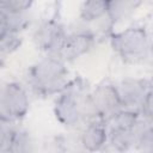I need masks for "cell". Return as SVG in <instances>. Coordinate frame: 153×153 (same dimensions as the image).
Returning <instances> with one entry per match:
<instances>
[{"mask_svg":"<svg viewBox=\"0 0 153 153\" xmlns=\"http://www.w3.org/2000/svg\"><path fill=\"white\" fill-rule=\"evenodd\" d=\"M86 105L91 115L108 120L122 109L117 87L111 84H102L97 86L93 93L86 99Z\"/></svg>","mask_w":153,"mask_h":153,"instance_id":"3957f363","label":"cell"},{"mask_svg":"<svg viewBox=\"0 0 153 153\" xmlns=\"http://www.w3.org/2000/svg\"><path fill=\"white\" fill-rule=\"evenodd\" d=\"M5 153H35V141L30 133L14 130Z\"/></svg>","mask_w":153,"mask_h":153,"instance_id":"30bf717a","label":"cell"},{"mask_svg":"<svg viewBox=\"0 0 153 153\" xmlns=\"http://www.w3.org/2000/svg\"><path fill=\"white\" fill-rule=\"evenodd\" d=\"M106 141V130L99 122L90 123L81 134V145L88 152L99 151Z\"/></svg>","mask_w":153,"mask_h":153,"instance_id":"9c48e42d","label":"cell"},{"mask_svg":"<svg viewBox=\"0 0 153 153\" xmlns=\"http://www.w3.org/2000/svg\"><path fill=\"white\" fill-rule=\"evenodd\" d=\"M136 147L141 153H153V130L151 127L137 133Z\"/></svg>","mask_w":153,"mask_h":153,"instance_id":"9a60e30c","label":"cell"},{"mask_svg":"<svg viewBox=\"0 0 153 153\" xmlns=\"http://www.w3.org/2000/svg\"><path fill=\"white\" fill-rule=\"evenodd\" d=\"M63 26L56 20L43 23L35 32V42L41 48L50 53L51 57H60V53L66 38Z\"/></svg>","mask_w":153,"mask_h":153,"instance_id":"5b68a950","label":"cell"},{"mask_svg":"<svg viewBox=\"0 0 153 153\" xmlns=\"http://www.w3.org/2000/svg\"><path fill=\"white\" fill-rule=\"evenodd\" d=\"M65 141L61 136H53L43 145V153H63Z\"/></svg>","mask_w":153,"mask_h":153,"instance_id":"ac0fdd59","label":"cell"},{"mask_svg":"<svg viewBox=\"0 0 153 153\" xmlns=\"http://www.w3.org/2000/svg\"><path fill=\"white\" fill-rule=\"evenodd\" d=\"M8 32V24H7V16L6 13L0 10V38Z\"/></svg>","mask_w":153,"mask_h":153,"instance_id":"44dd1931","label":"cell"},{"mask_svg":"<svg viewBox=\"0 0 153 153\" xmlns=\"http://www.w3.org/2000/svg\"><path fill=\"white\" fill-rule=\"evenodd\" d=\"M67 69L63 62L56 57H45L30 71L31 82L42 93H54L63 91L67 86Z\"/></svg>","mask_w":153,"mask_h":153,"instance_id":"6da1fadb","label":"cell"},{"mask_svg":"<svg viewBox=\"0 0 153 153\" xmlns=\"http://www.w3.org/2000/svg\"><path fill=\"white\" fill-rule=\"evenodd\" d=\"M152 112H153V106H152V91L145 97L141 106H140V110H139V114H142L143 117L151 120L152 117Z\"/></svg>","mask_w":153,"mask_h":153,"instance_id":"ffe728a7","label":"cell"},{"mask_svg":"<svg viewBox=\"0 0 153 153\" xmlns=\"http://www.w3.org/2000/svg\"><path fill=\"white\" fill-rule=\"evenodd\" d=\"M108 1L104 0H88L85 1L80 10V17L86 22H93L106 14Z\"/></svg>","mask_w":153,"mask_h":153,"instance_id":"4fadbf2b","label":"cell"},{"mask_svg":"<svg viewBox=\"0 0 153 153\" xmlns=\"http://www.w3.org/2000/svg\"><path fill=\"white\" fill-rule=\"evenodd\" d=\"M111 45L127 61L145 59L148 51V38L141 27H129L111 37Z\"/></svg>","mask_w":153,"mask_h":153,"instance_id":"7a4b0ae2","label":"cell"},{"mask_svg":"<svg viewBox=\"0 0 153 153\" xmlns=\"http://www.w3.org/2000/svg\"><path fill=\"white\" fill-rule=\"evenodd\" d=\"M55 116L65 126H74L84 115V105L79 102V92L74 86H66L55 103Z\"/></svg>","mask_w":153,"mask_h":153,"instance_id":"277c9868","label":"cell"},{"mask_svg":"<svg viewBox=\"0 0 153 153\" xmlns=\"http://www.w3.org/2000/svg\"><path fill=\"white\" fill-rule=\"evenodd\" d=\"M13 133H14V130L10 128L8 123L0 122V152L1 153L6 152Z\"/></svg>","mask_w":153,"mask_h":153,"instance_id":"d6986e66","label":"cell"},{"mask_svg":"<svg viewBox=\"0 0 153 153\" xmlns=\"http://www.w3.org/2000/svg\"><path fill=\"white\" fill-rule=\"evenodd\" d=\"M0 99L12 115L13 120L23 117L29 109V98L25 90L17 82L2 85L0 88Z\"/></svg>","mask_w":153,"mask_h":153,"instance_id":"52a82bcc","label":"cell"},{"mask_svg":"<svg viewBox=\"0 0 153 153\" xmlns=\"http://www.w3.org/2000/svg\"><path fill=\"white\" fill-rule=\"evenodd\" d=\"M137 131L134 130H121V129H111L110 142L114 149L117 152H126L134 146L136 142Z\"/></svg>","mask_w":153,"mask_h":153,"instance_id":"7c38bea8","label":"cell"},{"mask_svg":"<svg viewBox=\"0 0 153 153\" xmlns=\"http://www.w3.org/2000/svg\"><path fill=\"white\" fill-rule=\"evenodd\" d=\"M0 153H1V152H0Z\"/></svg>","mask_w":153,"mask_h":153,"instance_id":"cb8c5ba5","label":"cell"},{"mask_svg":"<svg viewBox=\"0 0 153 153\" xmlns=\"http://www.w3.org/2000/svg\"><path fill=\"white\" fill-rule=\"evenodd\" d=\"M20 44V37H19V32H14V31H8L6 35H4L0 38V53L2 55L12 53L13 50H16Z\"/></svg>","mask_w":153,"mask_h":153,"instance_id":"2e32d148","label":"cell"},{"mask_svg":"<svg viewBox=\"0 0 153 153\" xmlns=\"http://www.w3.org/2000/svg\"><path fill=\"white\" fill-rule=\"evenodd\" d=\"M94 41V36L90 30H82L67 35L60 53V57L75 59L85 53H87Z\"/></svg>","mask_w":153,"mask_h":153,"instance_id":"ba28073f","label":"cell"},{"mask_svg":"<svg viewBox=\"0 0 153 153\" xmlns=\"http://www.w3.org/2000/svg\"><path fill=\"white\" fill-rule=\"evenodd\" d=\"M6 16H7L8 31L19 32L27 23L25 11L24 12H10V13H6Z\"/></svg>","mask_w":153,"mask_h":153,"instance_id":"e0dca14e","label":"cell"},{"mask_svg":"<svg viewBox=\"0 0 153 153\" xmlns=\"http://www.w3.org/2000/svg\"><path fill=\"white\" fill-rule=\"evenodd\" d=\"M0 88H1V85H0Z\"/></svg>","mask_w":153,"mask_h":153,"instance_id":"603a6c76","label":"cell"},{"mask_svg":"<svg viewBox=\"0 0 153 153\" xmlns=\"http://www.w3.org/2000/svg\"><path fill=\"white\" fill-rule=\"evenodd\" d=\"M1 61H2V54L0 53V65H1Z\"/></svg>","mask_w":153,"mask_h":153,"instance_id":"7402d4cb","label":"cell"},{"mask_svg":"<svg viewBox=\"0 0 153 153\" xmlns=\"http://www.w3.org/2000/svg\"><path fill=\"white\" fill-rule=\"evenodd\" d=\"M122 109L133 110L139 114L145 97L151 92L149 84L146 80L126 79L117 87Z\"/></svg>","mask_w":153,"mask_h":153,"instance_id":"8992f818","label":"cell"},{"mask_svg":"<svg viewBox=\"0 0 153 153\" xmlns=\"http://www.w3.org/2000/svg\"><path fill=\"white\" fill-rule=\"evenodd\" d=\"M139 114L128 110V109H120L115 112L109 120L111 121L112 129H121V130H134L139 126Z\"/></svg>","mask_w":153,"mask_h":153,"instance_id":"8fae6325","label":"cell"},{"mask_svg":"<svg viewBox=\"0 0 153 153\" xmlns=\"http://www.w3.org/2000/svg\"><path fill=\"white\" fill-rule=\"evenodd\" d=\"M136 2L130 1V0H114V1H108V10L106 14L109 19L111 20H117L126 16L129 11H131L135 7Z\"/></svg>","mask_w":153,"mask_h":153,"instance_id":"5bb4252c","label":"cell"}]
</instances>
